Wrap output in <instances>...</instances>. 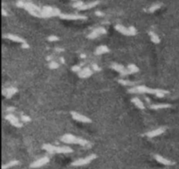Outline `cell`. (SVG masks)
Masks as SVG:
<instances>
[{"mask_svg": "<svg viewBox=\"0 0 179 169\" xmlns=\"http://www.w3.org/2000/svg\"><path fill=\"white\" fill-rule=\"evenodd\" d=\"M129 93H149V94H155L158 98H163L165 94L168 93L167 91L162 90V89H152L149 87H147L145 86H137L131 89H128Z\"/></svg>", "mask_w": 179, "mask_h": 169, "instance_id": "cell-1", "label": "cell"}, {"mask_svg": "<svg viewBox=\"0 0 179 169\" xmlns=\"http://www.w3.org/2000/svg\"><path fill=\"white\" fill-rule=\"evenodd\" d=\"M60 140L66 144H78L82 147H90V142L80 137H76L73 134H65L60 138Z\"/></svg>", "mask_w": 179, "mask_h": 169, "instance_id": "cell-2", "label": "cell"}, {"mask_svg": "<svg viewBox=\"0 0 179 169\" xmlns=\"http://www.w3.org/2000/svg\"><path fill=\"white\" fill-rule=\"evenodd\" d=\"M43 149L46 150L49 154H71L73 152V150L67 146H63V147H56L53 146L51 144H45L43 145Z\"/></svg>", "mask_w": 179, "mask_h": 169, "instance_id": "cell-3", "label": "cell"}, {"mask_svg": "<svg viewBox=\"0 0 179 169\" xmlns=\"http://www.w3.org/2000/svg\"><path fill=\"white\" fill-rule=\"evenodd\" d=\"M61 14L60 11L58 8H54L51 6H45L42 8L41 18H50L54 16H59Z\"/></svg>", "mask_w": 179, "mask_h": 169, "instance_id": "cell-4", "label": "cell"}, {"mask_svg": "<svg viewBox=\"0 0 179 169\" xmlns=\"http://www.w3.org/2000/svg\"><path fill=\"white\" fill-rule=\"evenodd\" d=\"M97 158V155L94 154H92L85 158H80V159H78L76 161H74L71 165L73 167H81V166H85V165H87L89 164L91 161H93L94 160H95Z\"/></svg>", "mask_w": 179, "mask_h": 169, "instance_id": "cell-5", "label": "cell"}, {"mask_svg": "<svg viewBox=\"0 0 179 169\" xmlns=\"http://www.w3.org/2000/svg\"><path fill=\"white\" fill-rule=\"evenodd\" d=\"M116 29L119 32L122 33L123 35H126V36H134L137 32L135 28L133 27V26H130V27L127 28V27H125V26H123L121 25H116Z\"/></svg>", "mask_w": 179, "mask_h": 169, "instance_id": "cell-6", "label": "cell"}, {"mask_svg": "<svg viewBox=\"0 0 179 169\" xmlns=\"http://www.w3.org/2000/svg\"><path fill=\"white\" fill-rule=\"evenodd\" d=\"M49 158L47 157V156H44L42 158H39L38 159L37 161H33L31 165H30V168H41L45 165H47L48 162H49Z\"/></svg>", "mask_w": 179, "mask_h": 169, "instance_id": "cell-7", "label": "cell"}, {"mask_svg": "<svg viewBox=\"0 0 179 169\" xmlns=\"http://www.w3.org/2000/svg\"><path fill=\"white\" fill-rule=\"evenodd\" d=\"M60 18L66 20H80V19H87V17L80 14H65L61 13L60 15Z\"/></svg>", "mask_w": 179, "mask_h": 169, "instance_id": "cell-8", "label": "cell"}, {"mask_svg": "<svg viewBox=\"0 0 179 169\" xmlns=\"http://www.w3.org/2000/svg\"><path fill=\"white\" fill-rule=\"evenodd\" d=\"M71 115H72V118L74 120H77L79 122H81V123H90V122H92V120L88 117H87L85 115H82L80 113H76V112H72Z\"/></svg>", "mask_w": 179, "mask_h": 169, "instance_id": "cell-9", "label": "cell"}, {"mask_svg": "<svg viewBox=\"0 0 179 169\" xmlns=\"http://www.w3.org/2000/svg\"><path fill=\"white\" fill-rule=\"evenodd\" d=\"M154 158H155V160H156L158 163L163 164V165H164V166H172V165L175 164V163H174L173 161H171V160H168V159H166V158H164V157H163V156H161V155H159V154H155V155H154Z\"/></svg>", "mask_w": 179, "mask_h": 169, "instance_id": "cell-10", "label": "cell"}, {"mask_svg": "<svg viewBox=\"0 0 179 169\" xmlns=\"http://www.w3.org/2000/svg\"><path fill=\"white\" fill-rule=\"evenodd\" d=\"M106 32H107V31H106L104 28L99 27V28L94 30V31L87 36V38H88V39H96L97 37H99L100 35L106 34Z\"/></svg>", "mask_w": 179, "mask_h": 169, "instance_id": "cell-11", "label": "cell"}, {"mask_svg": "<svg viewBox=\"0 0 179 169\" xmlns=\"http://www.w3.org/2000/svg\"><path fill=\"white\" fill-rule=\"evenodd\" d=\"M5 119H6L7 120H9L12 126H16V127H21V126H22V123H20L19 120H18V119L16 118V117H15L13 114H11V113L6 115Z\"/></svg>", "mask_w": 179, "mask_h": 169, "instance_id": "cell-12", "label": "cell"}, {"mask_svg": "<svg viewBox=\"0 0 179 169\" xmlns=\"http://www.w3.org/2000/svg\"><path fill=\"white\" fill-rule=\"evenodd\" d=\"M165 129H166V128L163 127V126L159 127V128H157V129H155V130H152V131H150V132H148V133H146V136L149 137V138H154V137H156V136H158V135L163 133L164 131H165Z\"/></svg>", "mask_w": 179, "mask_h": 169, "instance_id": "cell-13", "label": "cell"}, {"mask_svg": "<svg viewBox=\"0 0 179 169\" xmlns=\"http://www.w3.org/2000/svg\"><path fill=\"white\" fill-rule=\"evenodd\" d=\"M111 68L114 69L115 71L118 72L119 73H121V75L122 77H124L125 75H127V68H125L123 65H119V64H116V63H114L111 65Z\"/></svg>", "mask_w": 179, "mask_h": 169, "instance_id": "cell-14", "label": "cell"}, {"mask_svg": "<svg viewBox=\"0 0 179 169\" xmlns=\"http://www.w3.org/2000/svg\"><path fill=\"white\" fill-rule=\"evenodd\" d=\"M4 39H8L11 41H14V42H18V43H21V44H25L26 43L25 40L18 36H16L14 34H7V35H4Z\"/></svg>", "mask_w": 179, "mask_h": 169, "instance_id": "cell-15", "label": "cell"}, {"mask_svg": "<svg viewBox=\"0 0 179 169\" xmlns=\"http://www.w3.org/2000/svg\"><path fill=\"white\" fill-rule=\"evenodd\" d=\"M93 72L90 68L88 67H85V68H82L81 71L80 72H78L79 74V77L80 78H88L92 75Z\"/></svg>", "mask_w": 179, "mask_h": 169, "instance_id": "cell-16", "label": "cell"}, {"mask_svg": "<svg viewBox=\"0 0 179 169\" xmlns=\"http://www.w3.org/2000/svg\"><path fill=\"white\" fill-rule=\"evenodd\" d=\"M17 92H18V89H17V88L11 87V88L4 89V90L3 91V94H4V96H5L6 98L10 99V98H11V96L14 95Z\"/></svg>", "mask_w": 179, "mask_h": 169, "instance_id": "cell-17", "label": "cell"}, {"mask_svg": "<svg viewBox=\"0 0 179 169\" xmlns=\"http://www.w3.org/2000/svg\"><path fill=\"white\" fill-rule=\"evenodd\" d=\"M149 107L151 109H154V110H158V109H165V108L171 107V104H164V103H162V104H151L149 106Z\"/></svg>", "mask_w": 179, "mask_h": 169, "instance_id": "cell-18", "label": "cell"}, {"mask_svg": "<svg viewBox=\"0 0 179 169\" xmlns=\"http://www.w3.org/2000/svg\"><path fill=\"white\" fill-rule=\"evenodd\" d=\"M99 4V1H94V2H89V3H87V4H84L79 10L80 11H85V10H88V9H91L93 7H95L97 4Z\"/></svg>", "mask_w": 179, "mask_h": 169, "instance_id": "cell-19", "label": "cell"}, {"mask_svg": "<svg viewBox=\"0 0 179 169\" xmlns=\"http://www.w3.org/2000/svg\"><path fill=\"white\" fill-rule=\"evenodd\" d=\"M108 53H109V49L106 46H101L97 47L95 50V55H102V54Z\"/></svg>", "mask_w": 179, "mask_h": 169, "instance_id": "cell-20", "label": "cell"}, {"mask_svg": "<svg viewBox=\"0 0 179 169\" xmlns=\"http://www.w3.org/2000/svg\"><path fill=\"white\" fill-rule=\"evenodd\" d=\"M131 101H132V103H134L135 106L136 107H138L139 109H142V110H144V109H145V106H144V104L142 103V100H140L139 98L135 97V98H133V99L131 100Z\"/></svg>", "mask_w": 179, "mask_h": 169, "instance_id": "cell-21", "label": "cell"}, {"mask_svg": "<svg viewBox=\"0 0 179 169\" xmlns=\"http://www.w3.org/2000/svg\"><path fill=\"white\" fill-rule=\"evenodd\" d=\"M138 71H139V68H138L136 65H133V64L128 65V67H127V75L132 74V73H135V72H137Z\"/></svg>", "mask_w": 179, "mask_h": 169, "instance_id": "cell-22", "label": "cell"}, {"mask_svg": "<svg viewBox=\"0 0 179 169\" xmlns=\"http://www.w3.org/2000/svg\"><path fill=\"white\" fill-rule=\"evenodd\" d=\"M19 164V161H17V160H14V161H11L10 162L6 163V164H4L3 167H2V169H7V168H11L12 167H15V166H18Z\"/></svg>", "mask_w": 179, "mask_h": 169, "instance_id": "cell-23", "label": "cell"}, {"mask_svg": "<svg viewBox=\"0 0 179 169\" xmlns=\"http://www.w3.org/2000/svg\"><path fill=\"white\" fill-rule=\"evenodd\" d=\"M149 36H150V38H151V41H152L153 43H155V44L160 43V39H159V37H158L156 33H154L153 32H149Z\"/></svg>", "mask_w": 179, "mask_h": 169, "instance_id": "cell-24", "label": "cell"}, {"mask_svg": "<svg viewBox=\"0 0 179 169\" xmlns=\"http://www.w3.org/2000/svg\"><path fill=\"white\" fill-rule=\"evenodd\" d=\"M118 82H119L120 84L123 85V86H135V83H134V82H132V81L123 80V79H119Z\"/></svg>", "mask_w": 179, "mask_h": 169, "instance_id": "cell-25", "label": "cell"}, {"mask_svg": "<svg viewBox=\"0 0 179 169\" xmlns=\"http://www.w3.org/2000/svg\"><path fill=\"white\" fill-rule=\"evenodd\" d=\"M161 6H162L161 4H153L152 6H150V8L149 9V12H154V11H156V10H158Z\"/></svg>", "mask_w": 179, "mask_h": 169, "instance_id": "cell-26", "label": "cell"}, {"mask_svg": "<svg viewBox=\"0 0 179 169\" xmlns=\"http://www.w3.org/2000/svg\"><path fill=\"white\" fill-rule=\"evenodd\" d=\"M84 4V3L82 2V1H80V0H78V1H76V2H74L73 4V7H74V8H77V9H80L82 5Z\"/></svg>", "mask_w": 179, "mask_h": 169, "instance_id": "cell-27", "label": "cell"}, {"mask_svg": "<svg viewBox=\"0 0 179 169\" xmlns=\"http://www.w3.org/2000/svg\"><path fill=\"white\" fill-rule=\"evenodd\" d=\"M48 66H49L50 69H57L59 67V64L57 62H55V61H51L49 63Z\"/></svg>", "mask_w": 179, "mask_h": 169, "instance_id": "cell-28", "label": "cell"}, {"mask_svg": "<svg viewBox=\"0 0 179 169\" xmlns=\"http://www.w3.org/2000/svg\"><path fill=\"white\" fill-rule=\"evenodd\" d=\"M47 39L50 41V42H54V41H57L59 40V38L57 36H54V35H51L47 38Z\"/></svg>", "mask_w": 179, "mask_h": 169, "instance_id": "cell-29", "label": "cell"}, {"mask_svg": "<svg viewBox=\"0 0 179 169\" xmlns=\"http://www.w3.org/2000/svg\"><path fill=\"white\" fill-rule=\"evenodd\" d=\"M81 67H80V65H74V66H73V68H72V70L73 71V72H80V71H81Z\"/></svg>", "mask_w": 179, "mask_h": 169, "instance_id": "cell-30", "label": "cell"}, {"mask_svg": "<svg viewBox=\"0 0 179 169\" xmlns=\"http://www.w3.org/2000/svg\"><path fill=\"white\" fill-rule=\"evenodd\" d=\"M21 120H22V121H24V122H28V121H30V120H31V119H30L28 116L22 115V116H21Z\"/></svg>", "mask_w": 179, "mask_h": 169, "instance_id": "cell-31", "label": "cell"}, {"mask_svg": "<svg viewBox=\"0 0 179 169\" xmlns=\"http://www.w3.org/2000/svg\"><path fill=\"white\" fill-rule=\"evenodd\" d=\"M92 67H93V69H94V71H101V68H100L97 65H95V64H94V65H92Z\"/></svg>", "mask_w": 179, "mask_h": 169, "instance_id": "cell-32", "label": "cell"}, {"mask_svg": "<svg viewBox=\"0 0 179 169\" xmlns=\"http://www.w3.org/2000/svg\"><path fill=\"white\" fill-rule=\"evenodd\" d=\"M13 111H15V108H14V107H9V108H7V112H9V113H12Z\"/></svg>", "mask_w": 179, "mask_h": 169, "instance_id": "cell-33", "label": "cell"}, {"mask_svg": "<svg viewBox=\"0 0 179 169\" xmlns=\"http://www.w3.org/2000/svg\"><path fill=\"white\" fill-rule=\"evenodd\" d=\"M22 48H25V49H26V48H29V45H28V44H26V43H25V44H22Z\"/></svg>", "mask_w": 179, "mask_h": 169, "instance_id": "cell-34", "label": "cell"}, {"mask_svg": "<svg viewBox=\"0 0 179 169\" xmlns=\"http://www.w3.org/2000/svg\"><path fill=\"white\" fill-rule=\"evenodd\" d=\"M95 14H96L97 16H100V17L103 16V13H102V12H101V11H96V12H95Z\"/></svg>", "mask_w": 179, "mask_h": 169, "instance_id": "cell-35", "label": "cell"}, {"mask_svg": "<svg viewBox=\"0 0 179 169\" xmlns=\"http://www.w3.org/2000/svg\"><path fill=\"white\" fill-rule=\"evenodd\" d=\"M2 13H3V15H4V16H7V13H6V11H5L4 9L2 10Z\"/></svg>", "mask_w": 179, "mask_h": 169, "instance_id": "cell-36", "label": "cell"}, {"mask_svg": "<svg viewBox=\"0 0 179 169\" xmlns=\"http://www.w3.org/2000/svg\"><path fill=\"white\" fill-rule=\"evenodd\" d=\"M55 51H56V52H62V51H63V49H60V48H56V49H55Z\"/></svg>", "mask_w": 179, "mask_h": 169, "instance_id": "cell-37", "label": "cell"}, {"mask_svg": "<svg viewBox=\"0 0 179 169\" xmlns=\"http://www.w3.org/2000/svg\"><path fill=\"white\" fill-rule=\"evenodd\" d=\"M73 1H75V2H76V1H78V0H73Z\"/></svg>", "mask_w": 179, "mask_h": 169, "instance_id": "cell-38", "label": "cell"}, {"mask_svg": "<svg viewBox=\"0 0 179 169\" xmlns=\"http://www.w3.org/2000/svg\"><path fill=\"white\" fill-rule=\"evenodd\" d=\"M23 1H25H25H27V0H23Z\"/></svg>", "mask_w": 179, "mask_h": 169, "instance_id": "cell-39", "label": "cell"}]
</instances>
